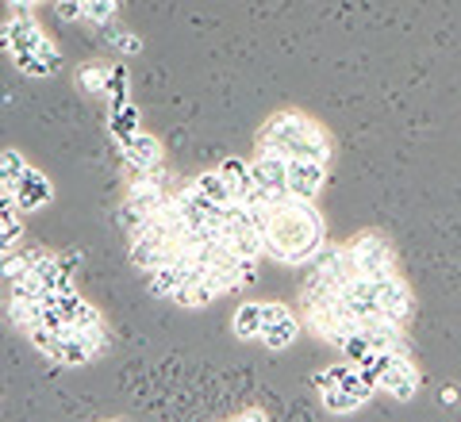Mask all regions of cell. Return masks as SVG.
Instances as JSON below:
<instances>
[{"mask_svg": "<svg viewBox=\"0 0 461 422\" xmlns=\"http://www.w3.org/2000/svg\"><path fill=\"white\" fill-rule=\"evenodd\" d=\"M262 303H242V308L235 311V319H230V330H235V338L242 342H254L262 338Z\"/></svg>", "mask_w": 461, "mask_h": 422, "instance_id": "e0dca14e", "label": "cell"}, {"mask_svg": "<svg viewBox=\"0 0 461 422\" xmlns=\"http://www.w3.org/2000/svg\"><path fill=\"white\" fill-rule=\"evenodd\" d=\"M54 12H58V20L62 23H81L85 20L81 0H54Z\"/></svg>", "mask_w": 461, "mask_h": 422, "instance_id": "4dcf8cb0", "label": "cell"}, {"mask_svg": "<svg viewBox=\"0 0 461 422\" xmlns=\"http://www.w3.org/2000/svg\"><path fill=\"white\" fill-rule=\"evenodd\" d=\"M12 66H16V74H27V77H50L58 74V66L50 58H42L39 50H8Z\"/></svg>", "mask_w": 461, "mask_h": 422, "instance_id": "d6986e66", "label": "cell"}, {"mask_svg": "<svg viewBox=\"0 0 461 422\" xmlns=\"http://www.w3.org/2000/svg\"><path fill=\"white\" fill-rule=\"evenodd\" d=\"M32 169L27 166V157L23 154H16V150H0V188L5 193H12L20 181H23V173Z\"/></svg>", "mask_w": 461, "mask_h": 422, "instance_id": "44dd1931", "label": "cell"}, {"mask_svg": "<svg viewBox=\"0 0 461 422\" xmlns=\"http://www.w3.org/2000/svg\"><path fill=\"white\" fill-rule=\"evenodd\" d=\"M81 8H85V23L93 27H104L120 16V0H81Z\"/></svg>", "mask_w": 461, "mask_h": 422, "instance_id": "4316f807", "label": "cell"}, {"mask_svg": "<svg viewBox=\"0 0 461 422\" xmlns=\"http://www.w3.org/2000/svg\"><path fill=\"white\" fill-rule=\"evenodd\" d=\"M415 308V300H411V288L400 281L396 273H388V276H377V311H384L388 319H408Z\"/></svg>", "mask_w": 461, "mask_h": 422, "instance_id": "9c48e42d", "label": "cell"}, {"mask_svg": "<svg viewBox=\"0 0 461 422\" xmlns=\"http://www.w3.org/2000/svg\"><path fill=\"white\" fill-rule=\"evenodd\" d=\"M189 184L196 188V193H204L212 203H230V200H235V193H230V184L223 181V173H220V169L200 173V177H193Z\"/></svg>", "mask_w": 461, "mask_h": 422, "instance_id": "ffe728a7", "label": "cell"}, {"mask_svg": "<svg viewBox=\"0 0 461 422\" xmlns=\"http://www.w3.org/2000/svg\"><path fill=\"white\" fill-rule=\"evenodd\" d=\"M346 365H350V361H342V365H330V369H323V373H315V376H312V384H315V391L339 388V381H342V373H346Z\"/></svg>", "mask_w": 461, "mask_h": 422, "instance_id": "f546056e", "label": "cell"}, {"mask_svg": "<svg viewBox=\"0 0 461 422\" xmlns=\"http://www.w3.org/2000/svg\"><path fill=\"white\" fill-rule=\"evenodd\" d=\"M120 150H123V166H142V169L162 166V142H158L154 135H147L142 127L123 142Z\"/></svg>", "mask_w": 461, "mask_h": 422, "instance_id": "4fadbf2b", "label": "cell"}, {"mask_svg": "<svg viewBox=\"0 0 461 422\" xmlns=\"http://www.w3.org/2000/svg\"><path fill=\"white\" fill-rule=\"evenodd\" d=\"M296 334H300V315H293V308H288L285 315H277L273 323L262 327V346L266 349H285V346L296 342Z\"/></svg>", "mask_w": 461, "mask_h": 422, "instance_id": "2e32d148", "label": "cell"}, {"mask_svg": "<svg viewBox=\"0 0 461 422\" xmlns=\"http://www.w3.org/2000/svg\"><path fill=\"white\" fill-rule=\"evenodd\" d=\"M258 147L281 157H315L330 162V135L304 112H273L258 130Z\"/></svg>", "mask_w": 461, "mask_h": 422, "instance_id": "7a4b0ae2", "label": "cell"}, {"mask_svg": "<svg viewBox=\"0 0 461 422\" xmlns=\"http://www.w3.org/2000/svg\"><path fill=\"white\" fill-rule=\"evenodd\" d=\"M327 238L323 211L315 208V200L300 196H281L269 203V227H266V257L281 261V265H300L320 254Z\"/></svg>", "mask_w": 461, "mask_h": 422, "instance_id": "6da1fadb", "label": "cell"}, {"mask_svg": "<svg viewBox=\"0 0 461 422\" xmlns=\"http://www.w3.org/2000/svg\"><path fill=\"white\" fill-rule=\"evenodd\" d=\"M357 330L369 338L373 349H396V354H408V338H403V323L400 319H388L384 311H373L366 315Z\"/></svg>", "mask_w": 461, "mask_h": 422, "instance_id": "ba28073f", "label": "cell"}, {"mask_svg": "<svg viewBox=\"0 0 461 422\" xmlns=\"http://www.w3.org/2000/svg\"><path fill=\"white\" fill-rule=\"evenodd\" d=\"M177 257V242H173L169 235H162V230H154V227H142L131 235V265L142 269V273H150L158 265H166V261Z\"/></svg>", "mask_w": 461, "mask_h": 422, "instance_id": "8992f818", "label": "cell"}, {"mask_svg": "<svg viewBox=\"0 0 461 422\" xmlns=\"http://www.w3.org/2000/svg\"><path fill=\"white\" fill-rule=\"evenodd\" d=\"M250 173H254V181L262 184L266 193H281V196L288 193V157L258 147L254 162H250Z\"/></svg>", "mask_w": 461, "mask_h": 422, "instance_id": "30bf717a", "label": "cell"}, {"mask_svg": "<svg viewBox=\"0 0 461 422\" xmlns=\"http://www.w3.org/2000/svg\"><path fill=\"white\" fill-rule=\"evenodd\" d=\"M108 62H85L81 69H77V85L89 96H104V85H108Z\"/></svg>", "mask_w": 461, "mask_h": 422, "instance_id": "cb8c5ba5", "label": "cell"}, {"mask_svg": "<svg viewBox=\"0 0 461 422\" xmlns=\"http://www.w3.org/2000/svg\"><path fill=\"white\" fill-rule=\"evenodd\" d=\"M8 319L16 330H35L47 323V300H20V296H8Z\"/></svg>", "mask_w": 461, "mask_h": 422, "instance_id": "9a60e30c", "label": "cell"}, {"mask_svg": "<svg viewBox=\"0 0 461 422\" xmlns=\"http://www.w3.org/2000/svg\"><path fill=\"white\" fill-rule=\"evenodd\" d=\"M12 196H16V208L20 211H39V208H47V203L54 200V184L32 166V169L23 173V181L12 188Z\"/></svg>", "mask_w": 461, "mask_h": 422, "instance_id": "8fae6325", "label": "cell"}, {"mask_svg": "<svg viewBox=\"0 0 461 422\" xmlns=\"http://www.w3.org/2000/svg\"><path fill=\"white\" fill-rule=\"evenodd\" d=\"M0 50H39L42 58H50V62L62 69V50L54 47L47 39V31L39 27V20L27 12V16H12L5 27H0Z\"/></svg>", "mask_w": 461, "mask_h": 422, "instance_id": "3957f363", "label": "cell"}, {"mask_svg": "<svg viewBox=\"0 0 461 422\" xmlns=\"http://www.w3.org/2000/svg\"><path fill=\"white\" fill-rule=\"evenodd\" d=\"M131 85H127V69L123 66H112L108 69V85H104V100H108V108H123V104H131Z\"/></svg>", "mask_w": 461, "mask_h": 422, "instance_id": "603a6c76", "label": "cell"}, {"mask_svg": "<svg viewBox=\"0 0 461 422\" xmlns=\"http://www.w3.org/2000/svg\"><path fill=\"white\" fill-rule=\"evenodd\" d=\"M220 173L223 181L230 184V193H235V200H242L254 188V173H250V162H242V157H227V162H220Z\"/></svg>", "mask_w": 461, "mask_h": 422, "instance_id": "ac0fdd59", "label": "cell"}, {"mask_svg": "<svg viewBox=\"0 0 461 422\" xmlns=\"http://www.w3.org/2000/svg\"><path fill=\"white\" fill-rule=\"evenodd\" d=\"M189 269H193V257H173V261H166V265L150 269L147 273L150 276V296L169 300L185 281H189Z\"/></svg>", "mask_w": 461, "mask_h": 422, "instance_id": "7c38bea8", "label": "cell"}, {"mask_svg": "<svg viewBox=\"0 0 461 422\" xmlns=\"http://www.w3.org/2000/svg\"><path fill=\"white\" fill-rule=\"evenodd\" d=\"M96 31L104 35V39L112 42V47L120 50V54H139V50H142V42H139L131 31H123V27H115V20H112V23H104V27H96Z\"/></svg>", "mask_w": 461, "mask_h": 422, "instance_id": "83f0119b", "label": "cell"}, {"mask_svg": "<svg viewBox=\"0 0 461 422\" xmlns=\"http://www.w3.org/2000/svg\"><path fill=\"white\" fill-rule=\"evenodd\" d=\"M420 369L411 365L408 354H396L388 349L384 361H381V373H377V391H388L393 400H411L420 391Z\"/></svg>", "mask_w": 461, "mask_h": 422, "instance_id": "5b68a950", "label": "cell"}, {"mask_svg": "<svg viewBox=\"0 0 461 422\" xmlns=\"http://www.w3.org/2000/svg\"><path fill=\"white\" fill-rule=\"evenodd\" d=\"M54 361L58 365H69V369H77V365H89L93 361V349L89 342H85V334L81 330H62L58 334V346H54Z\"/></svg>", "mask_w": 461, "mask_h": 422, "instance_id": "5bb4252c", "label": "cell"}, {"mask_svg": "<svg viewBox=\"0 0 461 422\" xmlns=\"http://www.w3.org/2000/svg\"><path fill=\"white\" fill-rule=\"evenodd\" d=\"M108 130H112V139L123 147V142H127V139H131L135 130H139V108H135V104L115 108V112H112V120H108Z\"/></svg>", "mask_w": 461, "mask_h": 422, "instance_id": "7402d4cb", "label": "cell"}, {"mask_svg": "<svg viewBox=\"0 0 461 422\" xmlns=\"http://www.w3.org/2000/svg\"><path fill=\"white\" fill-rule=\"evenodd\" d=\"M32 257H35V246H27V250H16V246H12V250L0 257V273H5V281L8 284L20 281V276L32 269Z\"/></svg>", "mask_w": 461, "mask_h": 422, "instance_id": "484cf974", "label": "cell"}, {"mask_svg": "<svg viewBox=\"0 0 461 422\" xmlns=\"http://www.w3.org/2000/svg\"><path fill=\"white\" fill-rule=\"evenodd\" d=\"M327 184V162L315 157H288V196L315 200Z\"/></svg>", "mask_w": 461, "mask_h": 422, "instance_id": "52a82bcc", "label": "cell"}, {"mask_svg": "<svg viewBox=\"0 0 461 422\" xmlns=\"http://www.w3.org/2000/svg\"><path fill=\"white\" fill-rule=\"evenodd\" d=\"M323 396V407L330 415H354V411H362V403H357L354 396H346L342 388H327V391H320Z\"/></svg>", "mask_w": 461, "mask_h": 422, "instance_id": "f1b7e54d", "label": "cell"}, {"mask_svg": "<svg viewBox=\"0 0 461 422\" xmlns=\"http://www.w3.org/2000/svg\"><path fill=\"white\" fill-rule=\"evenodd\" d=\"M342 246L354 254L357 273H362V276H388V273H396L393 246H388V238L377 235V230H362V235H354L350 242H342Z\"/></svg>", "mask_w": 461, "mask_h": 422, "instance_id": "277c9868", "label": "cell"}, {"mask_svg": "<svg viewBox=\"0 0 461 422\" xmlns=\"http://www.w3.org/2000/svg\"><path fill=\"white\" fill-rule=\"evenodd\" d=\"M335 349H339V354H342L346 361H350V365H362V361L373 354V346H369V338H366L362 330H350V334H342V338L335 342Z\"/></svg>", "mask_w": 461, "mask_h": 422, "instance_id": "d4e9b609", "label": "cell"}]
</instances>
